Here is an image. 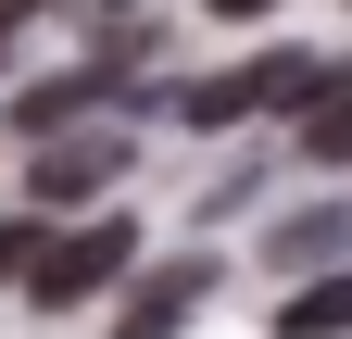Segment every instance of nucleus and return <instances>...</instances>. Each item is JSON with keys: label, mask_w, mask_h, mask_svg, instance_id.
Wrapping results in <instances>:
<instances>
[{"label": "nucleus", "mask_w": 352, "mask_h": 339, "mask_svg": "<svg viewBox=\"0 0 352 339\" xmlns=\"http://www.w3.org/2000/svg\"><path fill=\"white\" fill-rule=\"evenodd\" d=\"M352 89V63H315V51H264L239 75H201V89H176V126H239V113H289V101H327Z\"/></svg>", "instance_id": "obj_1"}, {"label": "nucleus", "mask_w": 352, "mask_h": 339, "mask_svg": "<svg viewBox=\"0 0 352 339\" xmlns=\"http://www.w3.org/2000/svg\"><path fill=\"white\" fill-rule=\"evenodd\" d=\"M126 264H139V226H126V214H88L76 239H38L25 289H38V314H76V302H101Z\"/></svg>", "instance_id": "obj_2"}, {"label": "nucleus", "mask_w": 352, "mask_h": 339, "mask_svg": "<svg viewBox=\"0 0 352 339\" xmlns=\"http://www.w3.org/2000/svg\"><path fill=\"white\" fill-rule=\"evenodd\" d=\"M214 302V251H176V264H151L139 289H126V314H113V339H176Z\"/></svg>", "instance_id": "obj_3"}, {"label": "nucleus", "mask_w": 352, "mask_h": 339, "mask_svg": "<svg viewBox=\"0 0 352 339\" xmlns=\"http://www.w3.org/2000/svg\"><path fill=\"white\" fill-rule=\"evenodd\" d=\"M113 176H126V139H38V176L25 189L38 201H101Z\"/></svg>", "instance_id": "obj_4"}, {"label": "nucleus", "mask_w": 352, "mask_h": 339, "mask_svg": "<svg viewBox=\"0 0 352 339\" xmlns=\"http://www.w3.org/2000/svg\"><path fill=\"white\" fill-rule=\"evenodd\" d=\"M277 339H352V264H315L289 289V314H277Z\"/></svg>", "instance_id": "obj_5"}, {"label": "nucleus", "mask_w": 352, "mask_h": 339, "mask_svg": "<svg viewBox=\"0 0 352 339\" xmlns=\"http://www.w3.org/2000/svg\"><path fill=\"white\" fill-rule=\"evenodd\" d=\"M88 101H113V63H88V75H51V89H25V101H13V126H25V139H63V113H88Z\"/></svg>", "instance_id": "obj_6"}, {"label": "nucleus", "mask_w": 352, "mask_h": 339, "mask_svg": "<svg viewBox=\"0 0 352 339\" xmlns=\"http://www.w3.org/2000/svg\"><path fill=\"white\" fill-rule=\"evenodd\" d=\"M264 251H277L289 277H315V264H340V251H352V214H340V201H327V214H302V226H277V239H264Z\"/></svg>", "instance_id": "obj_7"}, {"label": "nucleus", "mask_w": 352, "mask_h": 339, "mask_svg": "<svg viewBox=\"0 0 352 339\" xmlns=\"http://www.w3.org/2000/svg\"><path fill=\"white\" fill-rule=\"evenodd\" d=\"M302 151H315V163H352V89H327V113H302Z\"/></svg>", "instance_id": "obj_8"}, {"label": "nucleus", "mask_w": 352, "mask_h": 339, "mask_svg": "<svg viewBox=\"0 0 352 339\" xmlns=\"http://www.w3.org/2000/svg\"><path fill=\"white\" fill-rule=\"evenodd\" d=\"M25 264H38V226H25V214H0V289H13Z\"/></svg>", "instance_id": "obj_9"}, {"label": "nucleus", "mask_w": 352, "mask_h": 339, "mask_svg": "<svg viewBox=\"0 0 352 339\" xmlns=\"http://www.w3.org/2000/svg\"><path fill=\"white\" fill-rule=\"evenodd\" d=\"M25 13H38V0H0V38H13V25H25Z\"/></svg>", "instance_id": "obj_10"}, {"label": "nucleus", "mask_w": 352, "mask_h": 339, "mask_svg": "<svg viewBox=\"0 0 352 339\" xmlns=\"http://www.w3.org/2000/svg\"><path fill=\"white\" fill-rule=\"evenodd\" d=\"M76 13H126V0H76Z\"/></svg>", "instance_id": "obj_11"}, {"label": "nucleus", "mask_w": 352, "mask_h": 339, "mask_svg": "<svg viewBox=\"0 0 352 339\" xmlns=\"http://www.w3.org/2000/svg\"><path fill=\"white\" fill-rule=\"evenodd\" d=\"M214 13H264V0H214Z\"/></svg>", "instance_id": "obj_12"}]
</instances>
